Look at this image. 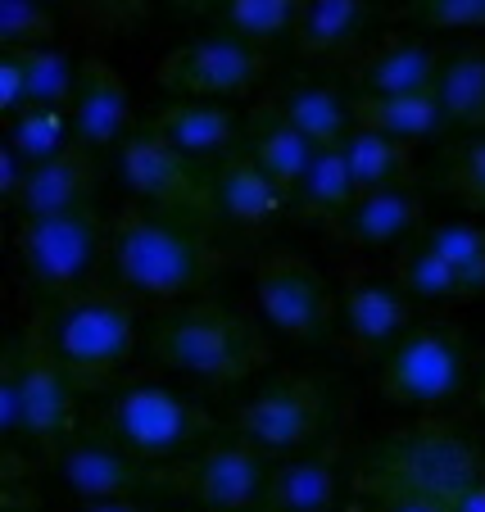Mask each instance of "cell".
I'll return each instance as SVG.
<instances>
[{"label":"cell","mask_w":485,"mask_h":512,"mask_svg":"<svg viewBox=\"0 0 485 512\" xmlns=\"http://www.w3.org/2000/svg\"><path fill=\"white\" fill-rule=\"evenodd\" d=\"M150 354L200 386L223 390L268 368L272 345L259 322H250L245 313L218 300H182L159 309L155 331H150Z\"/></svg>","instance_id":"obj_3"},{"label":"cell","mask_w":485,"mask_h":512,"mask_svg":"<svg viewBox=\"0 0 485 512\" xmlns=\"http://www.w3.org/2000/svg\"><path fill=\"white\" fill-rule=\"evenodd\" d=\"M200 512H209V508H200Z\"/></svg>","instance_id":"obj_46"},{"label":"cell","mask_w":485,"mask_h":512,"mask_svg":"<svg viewBox=\"0 0 485 512\" xmlns=\"http://www.w3.org/2000/svg\"><path fill=\"white\" fill-rule=\"evenodd\" d=\"M209 200H214V218L241 227V232H268L282 213H295V200L254 164V155L245 145L236 155L214 164V173H209Z\"/></svg>","instance_id":"obj_18"},{"label":"cell","mask_w":485,"mask_h":512,"mask_svg":"<svg viewBox=\"0 0 485 512\" xmlns=\"http://www.w3.org/2000/svg\"><path fill=\"white\" fill-rule=\"evenodd\" d=\"M390 277L408 290V300L413 304H458V300H472L467 286L458 281V272L431 250L427 241H408L404 250H395V263H390Z\"/></svg>","instance_id":"obj_30"},{"label":"cell","mask_w":485,"mask_h":512,"mask_svg":"<svg viewBox=\"0 0 485 512\" xmlns=\"http://www.w3.org/2000/svg\"><path fill=\"white\" fill-rule=\"evenodd\" d=\"M100 431L141 463H182L204 445H214L218 422L182 390L127 386L105 404Z\"/></svg>","instance_id":"obj_6"},{"label":"cell","mask_w":485,"mask_h":512,"mask_svg":"<svg viewBox=\"0 0 485 512\" xmlns=\"http://www.w3.org/2000/svg\"><path fill=\"white\" fill-rule=\"evenodd\" d=\"M422 218H427V200H422L418 182H399L359 191V200L340 213L327 232L350 250H404L418 236Z\"/></svg>","instance_id":"obj_16"},{"label":"cell","mask_w":485,"mask_h":512,"mask_svg":"<svg viewBox=\"0 0 485 512\" xmlns=\"http://www.w3.org/2000/svg\"><path fill=\"white\" fill-rule=\"evenodd\" d=\"M23 68H28V105H50V109H73L82 82V64L68 55L64 46L46 50H19Z\"/></svg>","instance_id":"obj_32"},{"label":"cell","mask_w":485,"mask_h":512,"mask_svg":"<svg viewBox=\"0 0 485 512\" xmlns=\"http://www.w3.org/2000/svg\"><path fill=\"white\" fill-rule=\"evenodd\" d=\"M32 318L41 322L73 390H105L136 354V300L118 286H87L41 300Z\"/></svg>","instance_id":"obj_4"},{"label":"cell","mask_w":485,"mask_h":512,"mask_svg":"<svg viewBox=\"0 0 485 512\" xmlns=\"http://www.w3.org/2000/svg\"><path fill=\"white\" fill-rule=\"evenodd\" d=\"M436 100L445 109L449 127H485V41L454 50L445 59Z\"/></svg>","instance_id":"obj_29"},{"label":"cell","mask_w":485,"mask_h":512,"mask_svg":"<svg viewBox=\"0 0 485 512\" xmlns=\"http://www.w3.org/2000/svg\"><path fill=\"white\" fill-rule=\"evenodd\" d=\"M100 186V155H91L87 145H68L64 155L46 159L28 173L19 200L10 204L14 218H46V213H68L91 204Z\"/></svg>","instance_id":"obj_20"},{"label":"cell","mask_w":485,"mask_h":512,"mask_svg":"<svg viewBox=\"0 0 485 512\" xmlns=\"http://www.w3.org/2000/svg\"><path fill=\"white\" fill-rule=\"evenodd\" d=\"M0 435L5 449L37 454L46 463L73 440V381L50 354L46 331L32 313L0 363Z\"/></svg>","instance_id":"obj_5"},{"label":"cell","mask_w":485,"mask_h":512,"mask_svg":"<svg viewBox=\"0 0 485 512\" xmlns=\"http://www.w3.org/2000/svg\"><path fill=\"white\" fill-rule=\"evenodd\" d=\"M336 458H340V445H327L322 454L282 458V463L272 467L263 512H331L340 494Z\"/></svg>","instance_id":"obj_23"},{"label":"cell","mask_w":485,"mask_h":512,"mask_svg":"<svg viewBox=\"0 0 485 512\" xmlns=\"http://www.w3.org/2000/svg\"><path fill=\"white\" fill-rule=\"evenodd\" d=\"M114 173L127 191L150 209L168 213H191V218H214V200H209V177L195 173V159L164 141L155 127L132 132L114 150Z\"/></svg>","instance_id":"obj_12"},{"label":"cell","mask_w":485,"mask_h":512,"mask_svg":"<svg viewBox=\"0 0 485 512\" xmlns=\"http://www.w3.org/2000/svg\"><path fill=\"white\" fill-rule=\"evenodd\" d=\"M368 19H372V0H309L291 41L300 50V59L350 68L363 50Z\"/></svg>","instance_id":"obj_21"},{"label":"cell","mask_w":485,"mask_h":512,"mask_svg":"<svg viewBox=\"0 0 485 512\" xmlns=\"http://www.w3.org/2000/svg\"><path fill=\"white\" fill-rule=\"evenodd\" d=\"M272 467L277 463L263 449L232 435V440H214L200 454L159 472L155 485H168L182 499H191L195 508H209V512H263Z\"/></svg>","instance_id":"obj_10"},{"label":"cell","mask_w":485,"mask_h":512,"mask_svg":"<svg viewBox=\"0 0 485 512\" xmlns=\"http://www.w3.org/2000/svg\"><path fill=\"white\" fill-rule=\"evenodd\" d=\"M173 5H186V10H204L209 0H173Z\"/></svg>","instance_id":"obj_45"},{"label":"cell","mask_w":485,"mask_h":512,"mask_svg":"<svg viewBox=\"0 0 485 512\" xmlns=\"http://www.w3.org/2000/svg\"><path fill=\"white\" fill-rule=\"evenodd\" d=\"M268 109L282 123H291L300 136H309L318 150H336L345 145V136L354 132V109L340 91L322 87V82H295V87L277 91L268 100Z\"/></svg>","instance_id":"obj_24"},{"label":"cell","mask_w":485,"mask_h":512,"mask_svg":"<svg viewBox=\"0 0 485 512\" xmlns=\"http://www.w3.org/2000/svg\"><path fill=\"white\" fill-rule=\"evenodd\" d=\"M359 494H427L454 508L463 494L485 485V454L472 426L458 417L427 413L418 422L381 431L354 467Z\"/></svg>","instance_id":"obj_2"},{"label":"cell","mask_w":485,"mask_h":512,"mask_svg":"<svg viewBox=\"0 0 485 512\" xmlns=\"http://www.w3.org/2000/svg\"><path fill=\"white\" fill-rule=\"evenodd\" d=\"M14 254L28 286L41 290V300H59L96 286L91 277L109 259V223L96 213V204L46 213V218H19Z\"/></svg>","instance_id":"obj_7"},{"label":"cell","mask_w":485,"mask_h":512,"mask_svg":"<svg viewBox=\"0 0 485 512\" xmlns=\"http://www.w3.org/2000/svg\"><path fill=\"white\" fill-rule=\"evenodd\" d=\"M159 136H164L173 150H182L186 159H227L241 150V127L236 114L214 100H182V105H168L150 118Z\"/></svg>","instance_id":"obj_22"},{"label":"cell","mask_w":485,"mask_h":512,"mask_svg":"<svg viewBox=\"0 0 485 512\" xmlns=\"http://www.w3.org/2000/svg\"><path fill=\"white\" fill-rule=\"evenodd\" d=\"M354 127H372L395 141L418 145L427 136H440L449 127L436 96H350Z\"/></svg>","instance_id":"obj_26"},{"label":"cell","mask_w":485,"mask_h":512,"mask_svg":"<svg viewBox=\"0 0 485 512\" xmlns=\"http://www.w3.org/2000/svg\"><path fill=\"white\" fill-rule=\"evenodd\" d=\"M232 263L223 245H214L204 218L168 209L127 204L109 223V268L114 286L132 300L182 304L200 295Z\"/></svg>","instance_id":"obj_1"},{"label":"cell","mask_w":485,"mask_h":512,"mask_svg":"<svg viewBox=\"0 0 485 512\" xmlns=\"http://www.w3.org/2000/svg\"><path fill=\"white\" fill-rule=\"evenodd\" d=\"M0 512H41L37 485H32V458L5 449V481H0Z\"/></svg>","instance_id":"obj_39"},{"label":"cell","mask_w":485,"mask_h":512,"mask_svg":"<svg viewBox=\"0 0 485 512\" xmlns=\"http://www.w3.org/2000/svg\"><path fill=\"white\" fill-rule=\"evenodd\" d=\"M73 10V23L87 37H109V32H123L132 23L146 19V0H68Z\"/></svg>","instance_id":"obj_37"},{"label":"cell","mask_w":485,"mask_h":512,"mask_svg":"<svg viewBox=\"0 0 485 512\" xmlns=\"http://www.w3.org/2000/svg\"><path fill=\"white\" fill-rule=\"evenodd\" d=\"M445 50L427 37H386L359 50L350 78L359 96H436Z\"/></svg>","instance_id":"obj_17"},{"label":"cell","mask_w":485,"mask_h":512,"mask_svg":"<svg viewBox=\"0 0 485 512\" xmlns=\"http://www.w3.org/2000/svg\"><path fill=\"white\" fill-rule=\"evenodd\" d=\"M245 150H250L254 164H259L263 173L272 177V182L282 186L291 200H295V186H300V177L309 173L313 155H318V145H313L309 136L295 132L291 123H282V118L272 114L268 105L254 114L250 136H245Z\"/></svg>","instance_id":"obj_25"},{"label":"cell","mask_w":485,"mask_h":512,"mask_svg":"<svg viewBox=\"0 0 485 512\" xmlns=\"http://www.w3.org/2000/svg\"><path fill=\"white\" fill-rule=\"evenodd\" d=\"M354 200H359V186H354L345 150H340V145L336 150H318L313 164H309V173H304L300 186H295V213L331 227Z\"/></svg>","instance_id":"obj_28"},{"label":"cell","mask_w":485,"mask_h":512,"mask_svg":"<svg viewBox=\"0 0 485 512\" xmlns=\"http://www.w3.org/2000/svg\"><path fill=\"white\" fill-rule=\"evenodd\" d=\"M0 109L10 118L19 114V109H28V68H23L19 50H5V55H0Z\"/></svg>","instance_id":"obj_40"},{"label":"cell","mask_w":485,"mask_h":512,"mask_svg":"<svg viewBox=\"0 0 485 512\" xmlns=\"http://www.w3.org/2000/svg\"><path fill=\"white\" fill-rule=\"evenodd\" d=\"M309 0H223V19L232 37H245L254 46L277 37H295Z\"/></svg>","instance_id":"obj_33"},{"label":"cell","mask_w":485,"mask_h":512,"mask_svg":"<svg viewBox=\"0 0 485 512\" xmlns=\"http://www.w3.org/2000/svg\"><path fill=\"white\" fill-rule=\"evenodd\" d=\"M5 145L14 155H23L32 168L46 159L64 155L73 145V114L68 109H50V105H28L14 118H5Z\"/></svg>","instance_id":"obj_31"},{"label":"cell","mask_w":485,"mask_h":512,"mask_svg":"<svg viewBox=\"0 0 485 512\" xmlns=\"http://www.w3.org/2000/svg\"><path fill=\"white\" fill-rule=\"evenodd\" d=\"M254 304L272 331L286 340H318L331 331L336 295L318 263L295 250H268L254 263Z\"/></svg>","instance_id":"obj_11"},{"label":"cell","mask_w":485,"mask_h":512,"mask_svg":"<svg viewBox=\"0 0 485 512\" xmlns=\"http://www.w3.org/2000/svg\"><path fill=\"white\" fill-rule=\"evenodd\" d=\"M467 368H472V349L463 331L445 318H427L386 354V363L377 368V390L390 404L436 413L467 386Z\"/></svg>","instance_id":"obj_8"},{"label":"cell","mask_w":485,"mask_h":512,"mask_svg":"<svg viewBox=\"0 0 485 512\" xmlns=\"http://www.w3.org/2000/svg\"><path fill=\"white\" fill-rule=\"evenodd\" d=\"M59 485L78 503H100V499H132L141 485H155L159 472H150V463L132 458L123 445H114L105 431L91 435H73L55 458Z\"/></svg>","instance_id":"obj_15"},{"label":"cell","mask_w":485,"mask_h":512,"mask_svg":"<svg viewBox=\"0 0 485 512\" xmlns=\"http://www.w3.org/2000/svg\"><path fill=\"white\" fill-rule=\"evenodd\" d=\"M422 32H485V0H404Z\"/></svg>","instance_id":"obj_36"},{"label":"cell","mask_w":485,"mask_h":512,"mask_svg":"<svg viewBox=\"0 0 485 512\" xmlns=\"http://www.w3.org/2000/svg\"><path fill=\"white\" fill-rule=\"evenodd\" d=\"M268 50L245 37H204L191 46H177L155 64V82L168 91H186L195 100L214 96H250L268 78Z\"/></svg>","instance_id":"obj_13"},{"label":"cell","mask_w":485,"mask_h":512,"mask_svg":"<svg viewBox=\"0 0 485 512\" xmlns=\"http://www.w3.org/2000/svg\"><path fill=\"white\" fill-rule=\"evenodd\" d=\"M340 150L350 159V173H354V186H359V191L418 182V164H413V145L408 141H395V136L372 132V127H354Z\"/></svg>","instance_id":"obj_27"},{"label":"cell","mask_w":485,"mask_h":512,"mask_svg":"<svg viewBox=\"0 0 485 512\" xmlns=\"http://www.w3.org/2000/svg\"><path fill=\"white\" fill-rule=\"evenodd\" d=\"M68 114H73V141L87 145L91 155L123 145L132 136L127 132L132 127V91H127L123 73L100 55L82 59V82Z\"/></svg>","instance_id":"obj_19"},{"label":"cell","mask_w":485,"mask_h":512,"mask_svg":"<svg viewBox=\"0 0 485 512\" xmlns=\"http://www.w3.org/2000/svg\"><path fill=\"white\" fill-rule=\"evenodd\" d=\"M413 327H418L413 322V300L390 272L386 277L359 272V277L345 281V290H340V340L354 358L386 363V354Z\"/></svg>","instance_id":"obj_14"},{"label":"cell","mask_w":485,"mask_h":512,"mask_svg":"<svg viewBox=\"0 0 485 512\" xmlns=\"http://www.w3.org/2000/svg\"><path fill=\"white\" fill-rule=\"evenodd\" d=\"M476 404L485 408V358H481V381H476Z\"/></svg>","instance_id":"obj_44"},{"label":"cell","mask_w":485,"mask_h":512,"mask_svg":"<svg viewBox=\"0 0 485 512\" xmlns=\"http://www.w3.org/2000/svg\"><path fill=\"white\" fill-rule=\"evenodd\" d=\"M236 435L250 440L254 449L282 463V458H300L304 449H313L331 426V399L327 386L304 372H286V377L268 381L263 390H254L241 408H236Z\"/></svg>","instance_id":"obj_9"},{"label":"cell","mask_w":485,"mask_h":512,"mask_svg":"<svg viewBox=\"0 0 485 512\" xmlns=\"http://www.w3.org/2000/svg\"><path fill=\"white\" fill-rule=\"evenodd\" d=\"M28 173H32L28 159L14 155L10 145H5V150H0V195H5V204L19 200V191H23V182H28Z\"/></svg>","instance_id":"obj_42"},{"label":"cell","mask_w":485,"mask_h":512,"mask_svg":"<svg viewBox=\"0 0 485 512\" xmlns=\"http://www.w3.org/2000/svg\"><path fill=\"white\" fill-rule=\"evenodd\" d=\"M78 512H159V508H150V503H141L132 494V499H100V503H82Z\"/></svg>","instance_id":"obj_43"},{"label":"cell","mask_w":485,"mask_h":512,"mask_svg":"<svg viewBox=\"0 0 485 512\" xmlns=\"http://www.w3.org/2000/svg\"><path fill=\"white\" fill-rule=\"evenodd\" d=\"M368 512H454V508L440 499H427V494H377V499H368Z\"/></svg>","instance_id":"obj_41"},{"label":"cell","mask_w":485,"mask_h":512,"mask_svg":"<svg viewBox=\"0 0 485 512\" xmlns=\"http://www.w3.org/2000/svg\"><path fill=\"white\" fill-rule=\"evenodd\" d=\"M422 241L458 272L467 295L485 290V227L481 223H436Z\"/></svg>","instance_id":"obj_34"},{"label":"cell","mask_w":485,"mask_h":512,"mask_svg":"<svg viewBox=\"0 0 485 512\" xmlns=\"http://www.w3.org/2000/svg\"><path fill=\"white\" fill-rule=\"evenodd\" d=\"M449 195L467 204L472 213H485V136H472L454 150L449 159V177H445Z\"/></svg>","instance_id":"obj_38"},{"label":"cell","mask_w":485,"mask_h":512,"mask_svg":"<svg viewBox=\"0 0 485 512\" xmlns=\"http://www.w3.org/2000/svg\"><path fill=\"white\" fill-rule=\"evenodd\" d=\"M0 41L5 50L55 46V14L41 0H0Z\"/></svg>","instance_id":"obj_35"}]
</instances>
